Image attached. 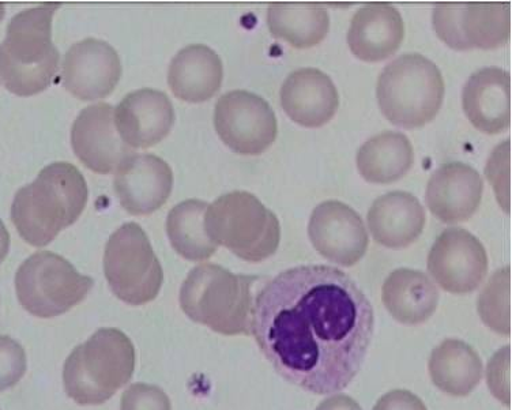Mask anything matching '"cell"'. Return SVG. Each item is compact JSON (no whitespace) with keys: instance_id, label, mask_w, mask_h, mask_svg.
<instances>
[{"instance_id":"12","label":"cell","mask_w":512,"mask_h":410,"mask_svg":"<svg viewBox=\"0 0 512 410\" xmlns=\"http://www.w3.org/2000/svg\"><path fill=\"white\" fill-rule=\"evenodd\" d=\"M428 272L446 292L472 293L487 277V251L473 233L463 228H448L440 233L429 251Z\"/></svg>"},{"instance_id":"30","label":"cell","mask_w":512,"mask_h":410,"mask_svg":"<svg viewBox=\"0 0 512 410\" xmlns=\"http://www.w3.org/2000/svg\"><path fill=\"white\" fill-rule=\"evenodd\" d=\"M28 360L20 342L0 336V391L11 389L24 378Z\"/></svg>"},{"instance_id":"23","label":"cell","mask_w":512,"mask_h":410,"mask_svg":"<svg viewBox=\"0 0 512 410\" xmlns=\"http://www.w3.org/2000/svg\"><path fill=\"white\" fill-rule=\"evenodd\" d=\"M224 67L220 56L203 44L183 48L173 58L168 71V84L178 99L203 103L221 89Z\"/></svg>"},{"instance_id":"32","label":"cell","mask_w":512,"mask_h":410,"mask_svg":"<svg viewBox=\"0 0 512 410\" xmlns=\"http://www.w3.org/2000/svg\"><path fill=\"white\" fill-rule=\"evenodd\" d=\"M485 173H487L489 183H492L493 188H495L500 206L508 213V210H510V190H508V187H510V179H508V173H510V141H506L496 148L488 161Z\"/></svg>"},{"instance_id":"10","label":"cell","mask_w":512,"mask_h":410,"mask_svg":"<svg viewBox=\"0 0 512 410\" xmlns=\"http://www.w3.org/2000/svg\"><path fill=\"white\" fill-rule=\"evenodd\" d=\"M436 35L457 51L495 50L510 39V3H442L432 14Z\"/></svg>"},{"instance_id":"15","label":"cell","mask_w":512,"mask_h":410,"mask_svg":"<svg viewBox=\"0 0 512 410\" xmlns=\"http://www.w3.org/2000/svg\"><path fill=\"white\" fill-rule=\"evenodd\" d=\"M63 84L79 100L104 99L122 77V62L105 41L86 39L74 44L63 60Z\"/></svg>"},{"instance_id":"31","label":"cell","mask_w":512,"mask_h":410,"mask_svg":"<svg viewBox=\"0 0 512 410\" xmlns=\"http://www.w3.org/2000/svg\"><path fill=\"white\" fill-rule=\"evenodd\" d=\"M120 410H172V405L160 387L135 383L124 391Z\"/></svg>"},{"instance_id":"24","label":"cell","mask_w":512,"mask_h":410,"mask_svg":"<svg viewBox=\"0 0 512 410\" xmlns=\"http://www.w3.org/2000/svg\"><path fill=\"white\" fill-rule=\"evenodd\" d=\"M384 307L402 325L427 322L439 306V289L427 274L413 269H397L384 281Z\"/></svg>"},{"instance_id":"20","label":"cell","mask_w":512,"mask_h":410,"mask_svg":"<svg viewBox=\"0 0 512 410\" xmlns=\"http://www.w3.org/2000/svg\"><path fill=\"white\" fill-rule=\"evenodd\" d=\"M511 78L499 67L472 74L462 92L463 111L470 123L485 134H500L511 122Z\"/></svg>"},{"instance_id":"29","label":"cell","mask_w":512,"mask_h":410,"mask_svg":"<svg viewBox=\"0 0 512 410\" xmlns=\"http://www.w3.org/2000/svg\"><path fill=\"white\" fill-rule=\"evenodd\" d=\"M510 267H503L493 274L478 296L477 310L485 326L500 334L510 336Z\"/></svg>"},{"instance_id":"1","label":"cell","mask_w":512,"mask_h":410,"mask_svg":"<svg viewBox=\"0 0 512 410\" xmlns=\"http://www.w3.org/2000/svg\"><path fill=\"white\" fill-rule=\"evenodd\" d=\"M374 307L337 267H292L255 297L251 334L285 381L316 396L348 387L363 367Z\"/></svg>"},{"instance_id":"28","label":"cell","mask_w":512,"mask_h":410,"mask_svg":"<svg viewBox=\"0 0 512 410\" xmlns=\"http://www.w3.org/2000/svg\"><path fill=\"white\" fill-rule=\"evenodd\" d=\"M206 202L188 199L180 202L169 212L167 233L169 242L179 255L188 261L201 262L213 257L217 244L207 235L205 216Z\"/></svg>"},{"instance_id":"34","label":"cell","mask_w":512,"mask_h":410,"mask_svg":"<svg viewBox=\"0 0 512 410\" xmlns=\"http://www.w3.org/2000/svg\"><path fill=\"white\" fill-rule=\"evenodd\" d=\"M372 410H428L416 394L408 390H393L384 394Z\"/></svg>"},{"instance_id":"11","label":"cell","mask_w":512,"mask_h":410,"mask_svg":"<svg viewBox=\"0 0 512 410\" xmlns=\"http://www.w3.org/2000/svg\"><path fill=\"white\" fill-rule=\"evenodd\" d=\"M214 127L233 152L258 156L276 141L278 123L273 108L258 94L232 90L217 101Z\"/></svg>"},{"instance_id":"35","label":"cell","mask_w":512,"mask_h":410,"mask_svg":"<svg viewBox=\"0 0 512 410\" xmlns=\"http://www.w3.org/2000/svg\"><path fill=\"white\" fill-rule=\"evenodd\" d=\"M316 410H363L352 397L346 394H337L327 398V400L320 402Z\"/></svg>"},{"instance_id":"27","label":"cell","mask_w":512,"mask_h":410,"mask_svg":"<svg viewBox=\"0 0 512 410\" xmlns=\"http://www.w3.org/2000/svg\"><path fill=\"white\" fill-rule=\"evenodd\" d=\"M267 25L271 35L304 50L326 39L330 17L327 10L318 5L274 3L267 10Z\"/></svg>"},{"instance_id":"2","label":"cell","mask_w":512,"mask_h":410,"mask_svg":"<svg viewBox=\"0 0 512 410\" xmlns=\"http://www.w3.org/2000/svg\"><path fill=\"white\" fill-rule=\"evenodd\" d=\"M88 197V184L77 167L47 165L35 182L15 194L11 221L26 243L45 247L78 220Z\"/></svg>"},{"instance_id":"9","label":"cell","mask_w":512,"mask_h":410,"mask_svg":"<svg viewBox=\"0 0 512 410\" xmlns=\"http://www.w3.org/2000/svg\"><path fill=\"white\" fill-rule=\"evenodd\" d=\"M104 274L114 295L131 306L153 302L164 282L148 235L135 223L112 233L105 247Z\"/></svg>"},{"instance_id":"8","label":"cell","mask_w":512,"mask_h":410,"mask_svg":"<svg viewBox=\"0 0 512 410\" xmlns=\"http://www.w3.org/2000/svg\"><path fill=\"white\" fill-rule=\"evenodd\" d=\"M92 277L78 273L67 259L51 251L30 255L15 274L18 302L29 314L55 318L84 302Z\"/></svg>"},{"instance_id":"14","label":"cell","mask_w":512,"mask_h":410,"mask_svg":"<svg viewBox=\"0 0 512 410\" xmlns=\"http://www.w3.org/2000/svg\"><path fill=\"white\" fill-rule=\"evenodd\" d=\"M71 145L79 161L101 175L116 171L134 154L116 130L111 104L90 105L79 112L71 129Z\"/></svg>"},{"instance_id":"18","label":"cell","mask_w":512,"mask_h":410,"mask_svg":"<svg viewBox=\"0 0 512 410\" xmlns=\"http://www.w3.org/2000/svg\"><path fill=\"white\" fill-rule=\"evenodd\" d=\"M175 109L167 94L141 89L127 94L115 111V126L130 148H150L171 133Z\"/></svg>"},{"instance_id":"21","label":"cell","mask_w":512,"mask_h":410,"mask_svg":"<svg viewBox=\"0 0 512 410\" xmlns=\"http://www.w3.org/2000/svg\"><path fill=\"white\" fill-rule=\"evenodd\" d=\"M404 37L401 13L389 3H370L356 11L348 32V44L356 58L378 63L394 55Z\"/></svg>"},{"instance_id":"19","label":"cell","mask_w":512,"mask_h":410,"mask_svg":"<svg viewBox=\"0 0 512 410\" xmlns=\"http://www.w3.org/2000/svg\"><path fill=\"white\" fill-rule=\"evenodd\" d=\"M285 114L308 129L325 126L340 107V96L329 75L318 69H300L288 75L281 88Z\"/></svg>"},{"instance_id":"7","label":"cell","mask_w":512,"mask_h":410,"mask_svg":"<svg viewBox=\"0 0 512 410\" xmlns=\"http://www.w3.org/2000/svg\"><path fill=\"white\" fill-rule=\"evenodd\" d=\"M207 235L217 246L227 247L237 258L258 263L273 257L281 242L276 214L255 195L233 191L207 208Z\"/></svg>"},{"instance_id":"17","label":"cell","mask_w":512,"mask_h":410,"mask_svg":"<svg viewBox=\"0 0 512 410\" xmlns=\"http://www.w3.org/2000/svg\"><path fill=\"white\" fill-rule=\"evenodd\" d=\"M483 191V178L477 169L454 161L432 173L425 199L436 218L446 224H458L477 212Z\"/></svg>"},{"instance_id":"4","label":"cell","mask_w":512,"mask_h":410,"mask_svg":"<svg viewBox=\"0 0 512 410\" xmlns=\"http://www.w3.org/2000/svg\"><path fill=\"white\" fill-rule=\"evenodd\" d=\"M256 276L235 274L205 263L192 269L182 289L180 307L192 321L222 336H250Z\"/></svg>"},{"instance_id":"13","label":"cell","mask_w":512,"mask_h":410,"mask_svg":"<svg viewBox=\"0 0 512 410\" xmlns=\"http://www.w3.org/2000/svg\"><path fill=\"white\" fill-rule=\"evenodd\" d=\"M308 236L322 257L345 267L359 263L370 243L360 214L338 201L316 206L308 224Z\"/></svg>"},{"instance_id":"16","label":"cell","mask_w":512,"mask_h":410,"mask_svg":"<svg viewBox=\"0 0 512 410\" xmlns=\"http://www.w3.org/2000/svg\"><path fill=\"white\" fill-rule=\"evenodd\" d=\"M171 167L154 154H133L116 169L115 193L120 205L134 216L163 208L172 193Z\"/></svg>"},{"instance_id":"5","label":"cell","mask_w":512,"mask_h":410,"mask_svg":"<svg viewBox=\"0 0 512 410\" xmlns=\"http://www.w3.org/2000/svg\"><path fill=\"white\" fill-rule=\"evenodd\" d=\"M135 359L134 344L123 331L97 330L64 363L67 396L79 405L104 404L133 378Z\"/></svg>"},{"instance_id":"33","label":"cell","mask_w":512,"mask_h":410,"mask_svg":"<svg viewBox=\"0 0 512 410\" xmlns=\"http://www.w3.org/2000/svg\"><path fill=\"white\" fill-rule=\"evenodd\" d=\"M487 383L493 396L510 406V346H504L489 360Z\"/></svg>"},{"instance_id":"26","label":"cell","mask_w":512,"mask_h":410,"mask_svg":"<svg viewBox=\"0 0 512 410\" xmlns=\"http://www.w3.org/2000/svg\"><path fill=\"white\" fill-rule=\"evenodd\" d=\"M357 168L367 182L390 184L398 182L414 163V150L409 138L397 131L375 135L357 152Z\"/></svg>"},{"instance_id":"25","label":"cell","mask_w":512,"mask_h":410,"mask_svg":"<svg viewBox=\"0 0 512 410\" xmlns=\"http://www.w3.org/2000/svg\"><path fill=\"white\" fill-rule=\"evenodd\" d=\"M429 375L440 391L453 397H466L483 381L481 357L472 346L448 338L429 357Z\"/></svg>"},{"instance_id":"36","label":"cell","mask_w":512,"mask_h":410,"mask_svg":"<svg viewBox=\"0 0 512 410\" xmlns=\"http://www.w3.org/2000/svg\"><path fill=\"white\" fill-rule=\"evenodd\" d=\"M10 250V233L6 225L0 220V265L5 261Z\"/></svg>"},{"instance_id":"37","label":"cell","mask_w":512,"mask_h":410,"mask_svg":"<svg viewBox=\"0 0 512 410\" xmlns=\"http://www.w3.org/2000/svg\"><path fill=\"white\" fill-rule=\"evenodd\" d=\"M5 5L3 3H0V21L3 20V17H5Z\"/></svg>"},{"instance_id":"3","label":"cell","mask_w":512,"mask_h":410,"mask_svg":"<svg viewBox=\"0 0 512 410\" xmlns=\"http://www.w3.org/2000/svg\"><path fill=\"white\" fill-rule=\"evenodd\" d=\"M60 3L15 15L0 44V80L17 96H35L55 81L60 55L52 43V17Z\"/></svg>"},{"instance_id":"22","label":"cell","mask_w":512,"mask_h":410,"mask_svg":"<svg viewBox=\"0 0 512 410\" xmlns=\"http://www.w3.org/2000/svg\"><path fill=\"white\" fill-rule=\"evenodd\" d=\"M367 220L376 243L391 250H401L420 238L427 216L414 195L393 191L372 203Z\"/></svg>"},{"instance_id":"6","label":"cell","mask_w":512,"mask_h":410,"mask_svg":"<svg viewBox=\"0 0 512 410\" xmlns=\"http://www.w3.org/2000/svg\"><path fill=\"white\" fill-rule=\"evenodd\" d=\"M442 71L420 54H406L390 62L379 75L376 96L389 122L404 129H420L439 114L444 100Z\"/></svg>"}]
</instances>
